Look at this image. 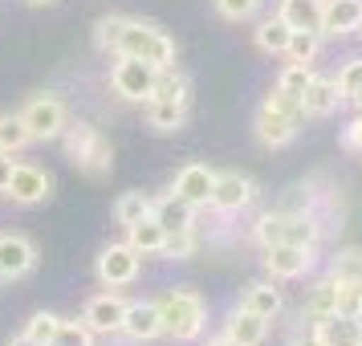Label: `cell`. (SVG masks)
Masks as SVG:
<instances>
[{
  "mask_svg": "<svg viewBox=\"0 0 362 346\" xmlns=\"http://www.w3.org/2000/svg\"><path fill=\"white\" fill-rule=\"evenodd\" d=\"M301 122H305V110H301V102L289 98L285 90H269L261 102V110H257V143L269 151H281V147H289L297 139V131H301Z\"/></svg>",
  "mask_w": 362,
  "mask_h": 346,
  "instance_id": "obj_1",
  "label": "cell"
},
{
  "mask_svg": "<svg viewBox=\"0 0 362 346\" xmlns=\"http://www.w3.org/2000/svg\"><path fill=\"white\" fill-rule=\"evenodd\" d=\"M159 318H163V338L171 342H196L208 326V306L196 289H167L159 297Z\"/></svg>",
  "mask_w": 362,
  "mask_h": 346,
  "instance_id": "obj_2",
  "label": "cell"
},
{
  "mask_svg": "<svg viewBox=\"0 0 362 346\" xmlns=\"http://www.w3.org/2000/svg\"><path fill=\"white\" fill-rule=\"evenodd\" d=\"M115 57H139V62H151L155 69H167V66H175V41L159 25H151V21L127 17L122 33H118Z\"/></svg>",
  "mask_w": 362,
  "mask_h": 346,
  "instance_id": "obj_3",
  "label": "cell"
},
{
  "mask_svg": "<svg viewBox=\"0 0 362 346\" xmlns=\"http://www.w3.org/2000/svg\"><path fill=\"white\" fill-rule=\"evenodd\" d=\"M21 118H25L29 134H33V143H49V139H62V131L69 122V110L57 94H33L21 106Z\"/></svg>",
  "mask_w": 362,
  "mask_h": 346,
  "instance_id": "obj_4",
  "label": "cell"
},
{
  "mask_svg": "<svg viewBox=\"0 0 362 346\" xmlns=\"http://www.w3.org/2000/svg\"><path fill=\"white\" fill-rule=\"evenodd\" d=\"M155 78H159V69L151 62H139V57H118L110 69V86L122 102H147L155 90Z\"/></svg>",
  "mask_w": 362,
  "mask_h": 346,
  "instance_id": "obj_5",
  "label": "cell"
},
{
  "mask_svg": "<svg viewBox=\"0 0 362 346\" xmlns=\"http://www.w3.org/2000/svg\"><path fill=\"white\" fill-rule=\"evenodd\" d=\"M252 196H257V183L248 175H240V171H216V188H212L208 208L216 216H236L252 204Z\"/></svg>",
  "mask_w": 362,
  "mask_h": 346,
  "instance_id": "obj_6",
  "label": "cell"
},
{
  "mask_svg": "<svg viewBox=\"0 0 362 346\" xmlns=\"http://www.w3.org/2000/svg\"><path fill=\"white\" fill-rule=\"evenodd\" d=\"M139 269H143V257H139L127 241H122V245H106L98 253V281L106 285V289L131 285V281L139 277Z\"/></svg>",
  "mask_w": 362,
  "mask_h": 346,
  "instance_id": "obj_7",
  "label": "cell"
},
{
  "mask_svg": "<svg viewBox=\"0 0 362 346\" xmlns=\"http://www.w3.org/2000/svg\"><path fill=\"white\" fill-rule=\"evenodd\" d=\"M4 196L13 200V204H21V208L45 204V200L53 196L49 171H41V167H33V163H17L13 167V180H8V188H4Z\"/></svg>",
  "mask_w": 362,
  "mask_h": 346,
  "instance_id": "obj_8",
  "label": "cell"
},
{
  "mask_svg": "<svg viewBox=\"0 0 362 346\" xmlns=\"http://www.w3.org/2000/svg\"><path fill=\"white\" fill-rule=\"evenodd\" d=\"M317 248H305V245H269L264 248V269L273 281H293V277H305L313 269V257Z\"/></svg>",
  "mask_w": 362,
  "mask_h": 346,
  "instance_id": "obj_9",
  "label": "cell"
},
{
  "mask_svg": "<svg viewBox=\"0 0 362 346\" xmlns=\"http://www.w3.org/2000/svg\"><path fill=\"white\" fill-rule=\"evenodd\" d=\"M37 269V245L25 232H0V273L8 281L29 277Z\"/></svg>",
  "mask_w": 362,
  "mask_h": 346,
  "instance_id": "obj_10",
  "label": "cell"
},
{
  "mask_svg": "<svg viewBox=\"0 0 362 346\" xmlns=\"http://www.w3.org/2000/svg\"><path fill=\"white\" fill-rule=\"evenodd\" d=\"M131 342H155L163 338V318H159V301H127L122 313V330Z\"/></svg>",
  "mask_w": 362,
  "mask_h": 346,
  "instance_id": "obj_11",
  "label": "cell"
},
{
  "mask_svg": "<svg viewBox=\"0 0 362 346\" xmlns=\"http://www.w3.org/2000/svg\"><path fill=\"white\" fill-rule=\"evenodd\" d=\"M212 188H216V171L208 163H187L175 171V183H171V192L180 200H187L192 208H208V200H212Z\"/></svg>",
  "mask_w": 362,
  "mask_h": 346,
  "instance_id": "obj_12",
  "label": "cell"
},
{
  "mask_svg": "<svg viewBox=\"0 0 362 346\" xmlns=\"http://www.w3.org/2000/svg\"><path fill=\"white\" fill-rule=\"evenodd\" d=\"M122 313H127V301H122L115 289H106V294L86 301L82 322L94 330V334H118V330H122Z\"/></svg>",
  "mask_w": 362,
  "mask_h": 346,
  "instance_id": "obj_13",
  "label": "cell"
},
{
  "mask_svg": "<svg viewBox=\"0 0 362 346\" xmlns=\"http://www.w3.org/2000/svg\"><path fill=\"white\" fill-rule=\"evenodd\" d=\"M362 29V0H322V37H346Z\"/></svg>",
  "mask_w": 362,
  "mask_h": 346,
  "instance_id": "obj_14",
  "label": "cell"
},
{
  "mask_svg": "<svg viewBox=\"0 0 362 346\" xmlns=\"http://www.w3.org/2000/svg\"><path fill=\"white\" fill-rule=\"evenodd\" d=\"M338 106H342L338 82H334V78H322V74H313L310 86H305V94H301V110H305V118H329Z\"/></svg>",
  "mask_w": 362,
  "mask_h": 346,
  "instance_id": "obj_15",
  "label": "cell"
},
{
  "mask_svg": "<svg viewBox=\"0 0 362 346\" xmlns=\"http://www.w3.org/2000/svg\"><path fill=\"white\" fill-rule=\"evenodd\" d=\"M224 334L232 338V346H261L264 338H269V318L245 310V306H236V310L228 313V322H224Z\"/></svg>",
  "mask_w": 362,
  "mask_h": 346,
  "instance_id": "obj_16",
  "label": "cell"
},
{
  "mask_svg": "<svg viewBox=\"0 0 362 346\" xmlns=\"http://www.w3.org/2000/svg\"><path fill=\"white\" fill-rule=\"evenodd\" d=\"M329 313H338V281L322 277V281H313V289H310V297H305V310H301V318H305L310 326H322Z\"/></svg>",
  "mask_w": 362,
  "mask_h": 346,
  "instance_id": "obj_17",
  "label": "cell"
},
{
  "mask_svg": "<svg viewBox=\"0 0 362 346\" xmlns=\"http://www.w3.org/2000/svg\"><path fill=\"white\" fill-rule=\"evenodd\" d=\"M163 241H167V229L155 220V212L143 216L139 224L127 229V245H131L139 257H159V253H163Z\"/></svg>",
  "mask_w": 362,
  "mask_h": 346,
  "instance_id": "obj_18",
  "label": "cell"
},
{
  "mask_svg": "<svg viewBox=\"0 0 362 346\" xmlns=\"http://www.w3.org/2000/svg\"><path fill=\"white\" fill-rule=\"evenodd\" d=\"M196 212L187 200H180L175 192H167L163 200H155V220L163 224L167 232H180V229H196Z\"/></svg>",
  "mask_w": 362,
  "mask_h": 346,
  "instance_id": "obj_19",
  "label": "cell"
},
{
  "mask_svg": "<svg viewBox=\"0 0 362 346\" xmlns=\"http://www.w3.org/2000/svg\"><path fill=\"white\" fill-rule=\"evenodd\" d=\"M277 17L289 25V29H310V33H322V0H281Z\"/></svg>",
  "mask_w": 362,
  "mask_h": 346,
  "instance_id": "obj_20",
  "label": "cell"
},
{
  "mask_svg": "<svg viewBox=\"0 0 362 346\" xmlns=\"http://www.w3.org/2000/svg\"><path fill=\"white\" fill-rule=\"evenodd\" d=\"M240 306L273 322V318L281 313V306H285V297H281L277 281H252V285L245 289V297H240Z\"/></svg>",
  "mask_w": 362,
  "mask_h": 346,
  "instance_id": "obj_21",
  "label": "cell"
},
{
  "mask_svg": "<svg viewBox=\"0 0 362 346\" xmlns=\"http://www.w3.org/2000/svg\"><path fill=\"white\" fill-rule=\"evenodd\" d=\"M326 346H362V318H346V313H329L317 326Z\"/></svg>",
  "mask_w": 362,
  "mask_h": 346,
  "instance_id": "obj_22",
  "label": "cell"
},
{
  "mask_svg": "<svg viewBox=\"0 0 362 346\" xmlns=\"http://www.w3.org/2000/svg\"><path fill=\"white\" fill-rule=\"evenodd\" d=\"M147 122L159 134H175L183 122H187V106L167 102V98H147Z\"/></svg>",
  "mask_w": 362,
  "mask_h": 346,
  "instance_id": "obj_23",
  "label": "cell"
},
{
  "mask_svg": "<svg viewBox=\"0 0 362 346\" xmlns=\"http://www.w3.org/2000/svg\"><path fill=\"white\" fill-rule=\"evenodd\" d=\"M289 37H293V29H289V25L273 13V17H264L261 25H257V50L269 53V57H285Z\"/></svg>",
  "mask_w": 362,
  "mask_h": 346,
  "instance_id": "obj_24",
  "label": "cell"
},
{
  "mask_svg": "<svg viewBox=\"0 0 362 346\" xmlns=\"http://www.w3.org/2000/svg\"><path fill=\"white\" fill-rule=\"evenodd\" d=\"M151 98H167V102H180V106H187V98H192V78H187V74H180L175 66L159 69Z\"/></svg>",
  "mask_w": 362,
  "mask_h": 346,
  "instance_id": "obj_25",
  "label": "cell"
},
{
  "mask_svg": "<svg viewBox=\"0 0 362 346\" xmlns=\"http://www.w3.org/2000/svg\"><path fill=\"white\" fill-rule=\"evenodd\" d=\"M155 212V200L147 196V192H122L115 204V220L122 224V229H131V224H139L143 216Z\"/></svg>",
  "mask_w": 362,
  "mask_h": 346,
  "instance_id": "obj_26",
  "label": "cell"
},
{
  "mask_svg": "<svg viewBox=\"0 0 362 346\" xmlns=\"http://www.w3.org/2000/svg\"><path fill=\"white\" fill-rule=\"evenodd\" d=\"M78 167H82L90 180H102V175H110V167H115V147H110V139H94L90 143V151H86L82 159H78Z\"/></svg>",
  "mask_w": 362,
  "mask_h": 346,
  "instance_id": "obj_27",
  "label": "cell"
},
{
  "mask_svg": "<svg viewBox=\"0 0 362 346\" xmlns=\"http://www.w3.org/2000/svg\"><path fill=\"white\" fill-rule=\"evenodd\" d=\"M322 53V33H310V29H293L289 45H285V62H297V66H313Z\"/></svg>",
  "mask_w": 362,
  "mask_h": 346,
  "instance_id": "obj_28",
  "label": "cell"
},
{
  "mask_svg": "<svg viewBox=\"0 0 362 346\" xmlns=\"http://www.w3.org/2000/svg\"><path fill=\"white\" fill-rule=\"evenodd\" d=\"M33 143V134H29V127H25V118H21V110L17 115H0V151H8V155H17V151H25Z\"/></svg>",
  "mask_w": 362,
  "mask_h": 346,
  "instance_id": "obj_29",
  "label": "cell"
},
{
  "mask_svg": "<svg viewBox=\"0 0 362 346\" xmlns=\"http://www.w3.org/2000/svg\"><path fill=\"white\" fill-rule=\"evenodd\" d=\"M196 248H199L196 229H180V232H167L163 253H159V257H167V261H192V257H196Z\"/></svg>",
  "mask_w": 362,
  "mask_h": 346,
  "instance_id": "obj_30",
  "label": "cell"
},
{
  "mask_svg": "<svg viewBox=\"0 0 362 346\" xmlns=\"http://www.w3.org/2000/svg\"><path fill=\"white\" fill-rule=\"evenodd\" d=\"M329 277L334 281H362V248H338L329 257Z\"/></svg>",
  "mask_w": 362,
  "mask_h": 346,
  "instance_id": "obj_31",
  "label": "cell"
},
{
  "mask_svg": "<svg viewBox=\"0 0 362 346\" xmlns=\"http://www.w3.org/2000/svg\"><path fill=\"white\" fill-rule=\"evenodd\" d=\"M62 139H66V151L69 159L78 163L86 151H90V143L98 139V127H90V122H66V131H62Z\"/></svg>",
  "mask_w": 362,
  "mask_h": 346,
  "instance_id": "obj_32",
  "label": "cell"
},
{
  "mask_svg": "<svg viewBox=\"0 0 362 346\" xmlns=\"http://www.w3.org/2000/svg\"><path fill=\"white\" fill-rule=\"evenodd\" d=\"M310 78H313V66H297V62H285V69H281V78H277V90H285L289 98L301 102L305 86H310Z\"/></svg>",
  "mask_w": 362,
  "mask_h": 346,
  "instance_id": "obj_33",
  "label": "cell"
},
{
  "mask_svg": "<svg viewBox=\"0 0 362 346\" xmlns=\"http://www.w3.org/2000/svg\"><path fill=\"white\" fill-rule=\"evenodd\" d=\"M57 330H62V318H57V313H49V310H41V313H33V318H29L25 334H29L37 346H49L53 338H57Z\"/></svg>",
  "mask_w": 362,
  "mask_h": 346,
  "instance_id": "obj_34",
  "label": "cell"
},
{
  "mask_svg": "<svg viewBox=\"0 0 362 346\" xmlns=\"http://www.w3.org/2000/svg\"><path fill=\"white\" fill-rule=\"evenodd\" d=\"M334 82H338L342 102H362V62H346Z\"/></svg>",
  "mask_w": 362,
  "mask_h": 346,
  "instance_id": "obj_35",
  "label": "cell"
},
{
  "mask_svg": "<svg viewBox=\"0 0 362 346\" xmlns=\"http://www.w3.org/2000/svg\"><path fill=\"white\" fill-rule=\"evenodd\" d=\"M261 4L264 0H212L216 13H220L224 21H236V25H240V21H252L257 13H261Z\"/></svg>",
  "mask_w": 362,
  "mask_h": 346,
  "instance_id": "obj_36",
  "label": "cell"
},
{
  "mask_svg": "<svg viewBox=\"0 0 362 346\" xmlns=\"http://www.w3.org/2000/svg\"><path fill=\"white\" fill-rule=\"evenodd\" d=\"M49 346H94V330L86 322H66L62 318V330H57V338Z\"/></svg>",
  "mask_w": 362,
  "mask_h": 346,
  "instance_id": "obj_37",
  "label": "cell"
},
{
  "mask_svg": "<svg viewBox=\"0 0 362 346\" xmlns=\"http://www.w3.org/2000/svg\"><path fill=\"white\" fill-rule=\"evenodd\" d=\"M338 313L362 318V281H338Z\"/></svg>",
  "mask_w": 362,
  "mask_h": 346,
  "instance_id": "obj_38",
  "label": "cell"
},
{
  "mask_svg": "<svg viewBox=\"0 0 362 346\" xmlns=\"http://www.w3.org/2000/svg\"><path fill=\"white\" fill-rule=\"evenodd\" d=\"M122 25H127V17H102L98 25H94V45H98L102 53H115Z\"/></svg>",
  "mask_w": 362,
  "mask_h": 346,
  "instance_id": "obj_39",
  "label": "cell"
},
{
  "mask_svg": "<svg viewBox=\"0 0 362 346\" xmlns=\"http://www.w3.org/2000/svg\"><path fill=\"white\" fill-rule=\"evenodd\" d=\"M281 224H285V212H264L261 220H257V224H252V236H257V241H261V248H269V245H277L281 241Z\"/></svg>",
  "mask_w": 362,
  "mask_h": 346,
  "instance_id": "obj_40",
  "label": "cell"
},
{
  "mask_svg": "<svg viewBox=\"0 0 362 346\" xmlns=\"http://www.w3.org/2000/svg\"><path fill=\"white\" fill-rule=\"evenodd\" d=\"M342 147L346 151H362V122H358V118H354V122L342 131Z\"/></svg>",
  "mask_w": 362,
  "mask_h": 346,
  "instance_id": "obj_41",
  "label": "cell"
},
{
  "mask_svg": "<svg viewBox=\"0 0 362 346\" xmlns=\"http://www.w3.org/2000/svg\"><path fill=\"white\" fill-rule=\"evenodd\" d=\"M13 167H17V159H13L8 151H0V196H4V188L13 180Z\"/></svg>",
  "mask_w": 362,
  "mask_h": 346,
  "instance_id": "obj_42",
  "label": "cell"
},
{
  "mask_svg": "<svg viewBox=\"0 0 362 346\" xmlns=\"http://www.w3.org/2000/svg\"><path fill=\"white\" fill-rule=\"evenodd\" d=\"M289 346H326V342H322L317 326H310V330H297V334H293V342H289Z\"/></svg>",
  "mask_w": 362,
  "mask_h": 346,
  "instance_id": "obj_43",
  "label": "cell"
},
{
  "mask_svg": "<svg viewBox=\"0 0 362 346\" xmlns=\"http://www.w3.org/2000/svg\"><path fill=\"white\" fill-rule=\"evenodd\" d=\"M204 346H232V338H228V334H216V338H208Z\"/></svg>",
  "mask_w": 362,
  "mask_h": 346,
  "instance_id": "obj_44",
  "label": "cell"
},
{
  "mask_svg": "<svg viewBox=\"0 0 362 346\" xmlns=\"http://www.w3.org/2000/svg\"><path fill=\"white\" fill-rule=\"evenodd\" d=\"M8 346H37V342H33V338H29V334H17V338H13V342H8Z\"/></svg>",
  "mask_w": 362,
  "mask_h": 346,
  "instance_id": "obj_45",
  "label": "cell"
},
{
  "mask_svg": "<svg viewBox=\"0 0 362 346\" xmlns=\"http://www.w3.org/2000/svg\"><path fill=\"white\" fill-rule=\"evenodd\" d=\"M25 4H33V8H45V4H53V0H25Z\"/></svg>",
  "mask_w": 362,
  "mask_h": 346,
  "instance_id": "obj_46",
  "label": "cell"
},
{
  "mask_svg": "<svg viewBox=\"0 0 362 346\" xmlns=\"http://www.w3.org/2000/svg\"><path fill=\"white\" fill-rule=\"evenodd\" d=\"M354 106H358V115H354V118H358V122H362V102H354Z\"/></svg>",
  "mask_w": 362,
  "mask_h": 346,
  "instance_id": "obj_47",
  "label": "cell"
},
{
  "mask_svg": "<svg viewBox=\"0 0 362 346\" xmlns=\"http://www.w3.org/2000/svg\"><path fill=\"white\" fill-rule=\"evenodd\" d=\"M4 285H8V277H4V273H0V289H4Z\"/></svg>",
  "mask_w": 362,
  "mask_h": 346,
  "instance_id": "obj_48",
  "label": "cell"
},
{
  "mask_svg": "<svg viewBox=\"0 0 362 346\" xmlns=\"http://www.w3.org/2000/svg\"><path fill=\"white\" fill-rule=\"evenodd\" d=\"M358 155H362V151H358Z\"/></svg>",
  "mask_w": 362,
  "mask_h": 346,
  "instance_id": "obj_49",
  "label": "cell"
},
{
  "mask_svg": "<svg viewBox=\"0 0 362 346\" xmlns=\"http://www.w3.org/2000/svg\"><path fill=\"white\" fill-rule=\"evenodd\" d=\"M358 33H362V29H358Z\"/></svg>",
  "mask_w": 362,
  "mask_h": 346,
  "instance_id": "obj_50",
  "label": "cell"
}]
</instances>
